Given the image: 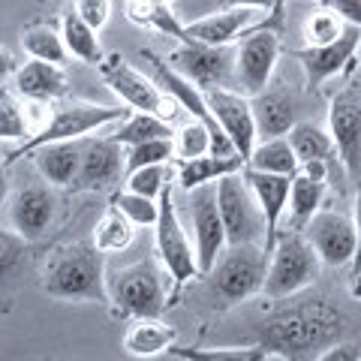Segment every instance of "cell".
<instances>
[{
	"instance_id": "b9f144b4",
	"label": "cell",
	"mask_w": 361,
	"mask_h": 361,
	"mask_svg": "<svg viewBox=\"0 0 361 361\" xmlns=\"http://www.w3.org/2000/svg\"><path fill=\"white\" fill-rule=\"evenodd\" d=\"M21 241L25 238H18V235H6V232H0V277H9L13 271L21 265Z\"/></svg>"
},
{
	"instance_id": "74e56055",
	"label": "cell",
	"mask_w": 361,
	"mask_h": 361,
	"mask_svg": "<svg viewBox=\"0 0 361 361\" xmlns=\"http://www.w3.org/2000/svg\"><path fill=\"white\" fill-rule=\"evenodd\" d=\"M346 25L349 21L341 13H334L329 6H319L307 16V21H304V42L307 45H329L346 30Z\"/></svg>"
},
{
	"instance_id": "ab89813d",
	"label": "cell",
	"mask_w": 361,
	"mask_h": 361,
	"mask_svg": "<svg viewBox=\"0 0 361 361\" xmlns=\"http://www.w3.org/2000/svg\"><path fill=\"white\" fill-rule=\"evenodd\" d=\"M111 205H118L135 226H157V220H160V199L133 193V190H127V187H123L121 193H115Z\"/></svg>"
},
{
	"instance_id": "30bf717a",
	"label": "cell",
	"mask_w": 361,
	"mask_h": 361,
	"mask_svg": "<svg viewBox=\"0 0 361 361\" xmlns=\"http://www.w3.org/2000/svg\"><path fill=\"white\" fill-rule=\"evenodd\" d=\"M217 205L226 226L229 244H262L265 241V217L253 196L250 184L241 172L223 175L217 180Z\"/></svg>"
},
{
	"instance_id": "ac0fdd59",
	"label": "cell",
	"mask_w": 361,
	"mask_h": 361,
	"mask_svg": "<svg viewBox=\"0 0 361 361\" xmlns=\"http://www.w3.org/2000/svg\"><path fill=\"white\" fill-rule=\"evenodd\" d=\"M58 211V196L51 184H25L6 199V220L18 238L37 241L49 232V226Z\"/></svg>"
},
{
	"instance_id": "ffe728a7",
	"label": "cell",
	"mask_w": 361,
	"mask_h": 361,
	"mask_svg": "<svg viewBox=\"0 0 361 361\" xmlns=\"http://www.w3.org/2000/svg\"><path fill=\"white\" fill-rule=\"evenodd\" d=\"M259 16V9L253 6H226L220 13L205 16V18H196L184 25L187 39H196V42H205V45H232L238 37H244L247 30L253 27V21Z\"/></svg>"
},
{
	"instance_id": "d4e9b609",
	"label": "cell",
	"mask_w": 361,
	"mask_h": 361,
	"mask_svg": "<svg viewBox=\"0 0 361 361\" xmlns=\"http://www.w3.org/2000/svg\"><path fill=\"white\" fill-rule=\"evenodd\" d=\"M244 169V157L232 154V157H220V154H205V157H196V160H184V163H175V184L190 193L202 184H217L223 175H232V172H241Z\"/></svg>"
},
{
	"instance_id": "9c48e42d",
	"label": "cell",
	"mask_w": 361,
	"mask_h": 361,
	"mask_svg": "<svg viewBox=\"0 0 361 361\" xmlns=\"http://www.w3.org/2000/svg\"><path fill=\"white\" fill-rule=\"evenodd\" d=\"M97 70H99V75H103V82L109 85V90L127 109L148 111V115H157V118H163L169 123L175 121L180 106L154 82V75H145L142 70H135L127 58H121V54H106Z\"/></svg>"
},
{
	"instance_id": "44dd1931",
	"label": "cell",
	"mask_w": 361,
	"mask_h": 361,
	"mask_svg": "<svg viewBox=\"0 0 361 361\" xmlns=\"http://www.w3.org/2000/svg\"><path fill=\"white\" fill-rule=\"evenodd\" d=\"M253 103V118H256V130L262 139L271 135H286L292 127L298 123V103L286 87H265L256 97H250Z\"/></svg>"
},
{
	"instance_id": "ba28073f",
	"label": "cell",
	"mask_w": 361,
	"mask_h": 361,
	"mask_svg": "<svg viewBox=\"0 0 361 361\" xmlns=\"http://www.w3.org/2000/svg\"><path fill=\"white\" fill-rule=\"evenodd\" d=\"M172 184L175 180H169L166 190L160 193V220H157L154 229H157V259H160V265L166 268L169 280H172L169 301L175 304L180 289L202 274H199V259H196V241L187 235L172 202Z\"/></svg>"
},
{
	"instance_id": "7bdbcfd3",
	"label": "cell",
	"mask_w": 361,
	"mask_h": 361,
	"mask_svg": "<svg viewBox=\"0 0 361 361\" xmlns=\"http://www.w3.org/2000/svg\"><path fill=\"white\" fill-rule=\"evenodd\" d=\"M353 190H355L353 220H355V232H358V247H355V259H353V283H349V292H353L355 298H361V180Z\"/></svg>"
},
{
	"instance_id": "681fc988",
	"label": "cell",
	"mask_w": 361,
	"mask_h": 361,
	"mask_svg": "<svg viewBox=\"0 0 361 361\" xmlns=\"http://www.w3.org/2000/svg\"><path fill=\"white\" fill-rule=\"evenodd\" d=\"M166 4H172V0H166Z\"/></svg>"
},
{
	"instance_id": "4fadbf2b",
	"label": "cell",
	"mask_w": 361,
	"mask_h": 361,
	"mask_svg": "<svg viewBox=\"0 0 361 361\" xmlns=\"http://www.w3.org/2000/svg\"><path fill=\"white\" fill-rule=\"evenodd\" d=\"M329 133L334 139L337 157L343 163L349 184L361 180V90L346 85L329 103Z\"/></svg>"
},
{
	"instance_id": "60d3db41",
	"label": "cell",
	"mask_w": 361,
	"mask_h": 361,
	"mask_svg": "<svg viewBox=\"0 0 361 361\" xmlns=\"http://www.w3.org/2000/svg\"><path fill=\"white\" fill-rule=\"evenodd\" d=\"M73 9L97 30H103L111 18V0H73Z\"/></svg>"
},
{
	"instance_id": "836d02e7",
	"label": "cell",
	"mask_w": 361,
	"mask_h": 361,
	"mask_svg": "<svg viewBox=\"0 0 361 361\" xmlns=\"http://www.w3.org/2000/svg\"><path fill=\"white\" fill-rule=\"evenodd\" d=\"M166 355H178L187 361H280L265 346H220V349H178L172 346Z\"/></svg>"
},
{
	"instance_id": "8fae6325",
	"label": "cell",
	"mask_w": 361,
	"mask_h": 361,
	"mask_svg": "<svg viewBox=\"0 0 361 361\" xmlns=\"http://www.w3.org/2000/svg\"><path fill=\"white\" fill-rule=\"evenodd\" d=\"M361 49V27L346 25V30L329 45H304V49H286L295 58L307 78V87L319 94V87L334 75H349L355 70V54Z\"/></svg>"
},
{
	"instance_id": "bcb514c9",
	"label": "cell",
	"mask_w": 361,
	"mask_h": 361,
	"mask_svg": "<svg viewBox=\"0 0 361 361\" xmlns=\"http://www.w3.org/2000/svg\"><path fill=\"white\" fill-rule=\"evenodd\" d=\"M301 172L307 178H313V180H329L331 160H307V163H301Z\"/></svg>"
},
{
	"instance_id": "83f0119b",
	"label": "cell",
	"mask_w": 361,
	"mask_h": 361,
	"mask_svg": "<svg viewBox=\"0 0 361 361\" xmlns=\"http://www.w3.org/2000/svg\"><path fill=\"white\" fill-rule=\"evenodd\" d=\"M247 166L271 175H295L301 169L298 157L289 145V135H271V139L256 142L250 157H247Z\"/></svg>"
},
{
	"instance_id": "e575fe53",
	"label": "cell",
	"mask_w": 361,
	"mask_h": 361,
	"mask_svg": "<svg viewBox=\"0 0 361 361\" xmlns=\"http://www.w3.org/2000/svg\"><path fill=\"white\" fill-rule=\"evenodd\" d=\"M172 151L175 160L172 163H184V160H196V157H205L214 151V133L208 123L202 121H190L184 123L178 133H172Z\"/></svg>"
},
{
	"instance_id": "9a60e30c",
	"label": "cell",
	"mask_w": 361,
	"mask_h": 361,
	"mask_svg": "<svg viewBox=\"0 0 361 361\" xmlns=\"http://www.w3.org/2000/svg\"><path fill=\"white\" fill-rule=\"evenodd\" d=\"M205 103L211 109V115L217 118L220 130L232 139L238 157H244V163H247L253 145L259 142V130H256L250 97L241 94L238 87H208L205 90Z\"/></svg>"
},
{
	"instance_id": "d590c367",
	"label": "cell",
	"mask_w": 361,
	"mask_h": 361,
	"mask_svg": "<svg viewBox=\"0 0 361 361\" xmlns=\"http://www.w3.org/2000/svg\"><path fill=\"white\" fill-rule=\"evenodd\" d=\"M30 118L27 106L21 103L16 94H9L6 87H0V142H25L30 139Z\"/></svg>"
},
{
	"instance_id": "5bb4252c",
	"label": "cell",
	"mask_w": 361,
	"mask_h": 361,
	"mask_svg": "<svg viewBox=\"0 0 361 361\" xmlns=\"http://www.w3.org/2000/svg\"><path fill=\"white\" fill-rule=\"evenodd\" d=\"M187 208H190V226H193V241H196L199 274L205 277L214 268V262L220 259V253L229 247L220 205H217V184H202L196 190H190Z\"/></svg>"
},
{
	"instance_id": "3957f363",
	"label": "cell",
	"mask_w": 361,
	"mask_h": 361,
	"mask_svg": "<svg viewBox=\"0 0 361 361\" xmlns=\"http://www.w3.org/2000/svg\"><path fill=\"white\" fill-rule=\"evenodd\" d=\"M271 253L262 244H229L208 271V292L217 310H229L262 295Z\"/></svg>"
},
{
	"instance_id": "d6986e66",
	"label": "cell",
	"mask_w": 361,
	"mask_h": 361,
	"mask_svg": "<svg viewBox=\"0 0 361 361\" xmlns=\"http://www.w3.org/2000/svg\"><path fill=\"white\" fill-rule=\"evenodd\" d=\"M244 180L250 184L253 196L262 208V217H265V241L262 247L271 253L277 244V235H280V223L286 217V208H289V187H292V175H271V172H259V169H250L244 163L241 169Z\"/></svg>"
},
{
	"instance_id": "6da1fadb",
	"label": "cell",
	"mask_w": 361,
	"mask_h": 361,
	"mask_svg": "<svg viewBox=\"0 0 361 361\" xmlns=\"http://www.w3.org/2000/svg\"><path fill=\"white\" fill-rule=\"evenodd\" d=\"M346 337V316L325 298L304 301L298 307L280 310L262 322L256 343L271 349L280 361L319 358L325 349Z\"/></svg>"
},
{
	"instance_id": "8d00e7d4",
	"label": "cell",
	"mask_w": 361,
	"mask_h": 361,
	"mask_svg": "<svg viewBox=\"0 0 361 361\" xmlns=\"http://www.w3.org/2000/svg\"><path fill=\"white\" fill-rule=\"evenodd\" d=\"M123 172H135L142 166H154V163H172L175 160V151H172V135L166 139H148V142H139V145H127L123 148ZM123 175V178H127Z\"/></svg>"
},
{
	"instance_id": "7dc6e473",
	"label": "cell",
	"mask_w": 361,
	"mask_h": 361,
	"mask_svg": "<svg viewBox=\"0 0 361 361\" xmlns=\"http://www.w3.org/2000/svg\"><path fill=\"white\" fill-rule=\"evenodd\" d=\"M220 4H223V9L226 6H253V9H265L268 13V9H274L277 4H283V0H220Z\"/></svg>"
},
{
	"instance_id": "d6a6232c",
	"label": "cell",
	"mask_w": 361,
	"mask_h": 361,
	"mask_svg": "<svg viewBox=\"0 0 361 361\" xmlns=\"http://www.w3.org/2000/svg\"><path fill=\"white\" fill-rule=\"evenodd\" d=\"M109 135L127 148V145H139L148 139H166V135H172V127H169V121L148 115V111H130L123 121H118V130H111Z\"/></svg>"
},
{
	"instance_id": "4316f807",
	"label": "cell",
	"mask_w": 361,
	"mask_h": 361,
	"mask_svg": "<svg viewBox=\"0 0 361 361\" xmlns=\"http://www.w3.org/2000/svg\"><path fill=\"white\" fill-rule=\"evenodd\" d=\"M325 190H329V180H313L307 178L298 169L295 175H292V187H289V226L292 229L304 232V226H307L313 220V214L322 208L325 202ZM286 226V229H289Z\"/></svg>"
},
{
	"instance_id": "2e32d148",
	"label": "cell",
	"mask_w": 361,
	"mask_h": 361,
	"mask_svg": "<svg viewBox=\"0 0 361 361\" xmlns=\"http://www.w3.org/2000/svg\"><path fill=\"white\" fill-rule=\"evenodd\" d=\"M123 145H118L111 135L87 139L82 145V166L73 180L70 193H106L115 190L118 180L127 175L123 172Z\"/></svg>"
},
{
	"instance_id": "ee69618b",
	"label": "cell",
	"mask_w": 361,
	"mask_h": 361,
	"mask_svg": "<svg viewBox=\"0 0 361 361\" xmlns=\"http://www.w3.org/2000/svg\"><path fill=\"white\" fill-rule=\"evenodd\" d=\"M319 4L334 9V13H341L349 25L361 27V0H319Z\"/></svg>"
},
{
	"instance_id": "7402d4cb",
	"label": "cell",
	"mask_w": 361,
	"mask_h": 361,
	"mask_svg": "<svg viewBox=\"0 0 361 361\" xmlns=\"http://www.w3.org/2000/svg\"><path fill=\"white\" fill-rule=\"evenodd\" d=\"M13 85H16L18 97L51 103V99L66 97V90H70V78H66L61 63H49V61L30 58L27 63H21L16 70Z\"/></svg>"
},
{
	"instance_id": "f1b7e54d",
	"label": "cell",
	"mask_w": 361,
	"mask_h": 361,
	"mask_svg": "<svg viewBox=\"0 0 361 361\" xmlns=\"http://www.w3.org/2000/svg\"><path fill=\"white\" fill-rule=\"evenodd\" d=\"M21 49L37 61H49V63H61L66 66L70 51H66L63 33L51 25V21H33L21 30Z\"/></svg>"
},
{
	"instance_id": "f6af8a7d",
	"label": "cell",
	"mask_w": 361,
	"mask_h": 361,
	"mask_svg": "<svg viewBox=\"0 0 361 361\" xmlns=\"http://www.w3.org/2000/svg\"><path fill=\"white\" fill-rule=\"evenodd\" d=\"M16 70H18V61H16V54L6 49V45H0V87H4L9 78L16 75Z\"/></svg>"
},
{
	"instance_id": "52a82bcc",
	"label": "cell",
	"mask_w": 361,
	"mask_h": 361,
	"mask_svg": "<svg viewBox=\"0 0 361 361\" xmlns=\"http://www.w3.org/2000/svg\"><path fill=\"white\" fill-rule=\"evenodd\" d=\"M283 4L274 6L271 25H259L244 33L241 45L235 49V87L247 97H256L274 78L277 61L283 54Z\"/></svg>"
},
{
	"instance_id": "4dcf8cb0",
	"label": "cell",
	"mask_w": 361,
	"mask_h": 361,
	"mask_svg": "<svg viewBox=\"0 0 361 361\" xmlns=\"http://www.w3.org/2000/svg\"><path fill=\"white\" fill-rule=\"evenodd\" d=\"M286 135H289V145H292V151H295L298 163H307V160H331V157L337 154L331 133L322 130L316 121H298Z\"/></svg>"
},
{
	"instance_id": "8992f818",
	"label": "cell",
	"mask_w": 361,
	"mask_h": 361,
	"mask_svg": "<svg viewBox=\"0 0 361 361\" xmlns=\"http://www.w3.org/2000/svg\"><path fill=\"white\" fill-rule=\"evenodd\" d=\"M133 109H115V106H97V103H73V106H61V109H51L49 121L42 127L25 139L18 148L9 151L4 160L6 166L13 169L18 160L30 157L42 145H51V142H73V139H82L87 133H97L103 127H111L130 115Z\"/></svg>"
},
{
	"instance_id": "f546056e",
	"label": "cell",
	"mask_w": 361,
	"mask_h": 361,
	"mask_svg": "<svg viewBox=\"0 0 361 361\" xmlns=\"http://www.w3.org/2000/svg\"><path fill=\"white\" fill-rule=\"evenodd\" d=\"M127 18L133 21V25L169 33V37H175L180 42L187 39L184 25L175 18L172 6H169L166 0H127Z\"/></svg>"
},
{
	"instance_id": "f35d334b",
	"label": "cell",
	"mask_w": 361,
	"mask_h": 361,
	"mask_svg": "<svg viewBox=\"0 0 361 361\" xmlns=\"http://www.w3.org/2000/svg\"><path fill=\"white\" fill-rule=\"evenodd\" d=\"M169 180H175L172 163H154V166H142V169H135V172H130L123 184H127V190H133V193L160 199Z\"/></svg>"
},
{
	"instance_id": "5b68a950",
	"label": "cell",
	"mask_w": 361,
	"mask_h": 361,
	"mask_svg": "<svg viewBox=\"0 0 361 361\" xmlns=\"http://www.w3.org/2000/svg\"><path fill=\"white\" fill-rule=\"evenodd\" d=\"M322 259L313 250L307 235L298 229H286L277 235V244L268 259V277L262 295L271 301H283L304 292L319 280Z\"/></svg>"
},
{
	"instance_id": "277c9868",
	"label": "cell",
	"mask_w": 361,
	"mask_h": 361,
	"mask_svg": "<svg viewBox=\"0 0 361 361\" xmlns=\"http://www.w3.org/2000/svg\"><path fill=\"white\" fill-rule=\"evenodd\" d=\"M166 268L154 259H139L133 265L118 268L109 277V307L111 319H135V316H163L172 301H169Z\"/></svg>"
},
{
	"instance_id": "e0dca14e",
	"label": "cell",
	"mask_w": 361,
	"mask_h": 361,
	"mask_svg": "<svg viewBox=\"0 0 361 361\" xmlns=\"http://www.w3.org/2000/svg\"><path fill=\"white\" fill-rule=\"evenodd\" d=\"M304 235L313 244V250L319 253L322 265H329V268L353 265L358 232H355V220H349L346 214L319 208L313 214V220L304 226Z\"/></svg>"
},
{
	"instance_id": "c3c4849f",
	"label": "cell",
	"mask_w": 361,
	"mask_h": 361,
	"mask_svg": "<svg viewBox=\"0 0 361 361\" xmlns=\"http://www.w3.org/2000/svg\"><path fill=\"white\" fill-rule=\"evenodd\" d=\"M6 172H9L6 160H0V211L6 208V199H9V178H6Z\"/></svg>"
},
{
	"instance_id": "484cf974",
	"label": "cell",
	"mask_w": 361,
	"mask_h": 361,
	"mask_svg": "<svg viewBox=\"0 0 361 361\" xmlns=\"http://www.w3.org/2000/svg\"><path fill=\"white\" fill-rule=\"evenodd\" d=\"M61 33H63V42H66L70 58L82 61L87 66H99V63H103L106 51H103V42H99V37H97L99 30L90 27L73 6L66 9L63 18H61Z\"/></svg>"
},
{
	"instance_id": "7a4b0ae2",
	"label": "cell",
	"mask_w": 361,
	"mask_h": 361,
	"mask_svg": "<svg viewBox=\"0 0 361 361\" xmlns=\"http://www.w3.org/2000/svg\"><path fill=\"white\" fill-rule=\"evenodd\" d=\"M103 250L94 241H70L45 256L42 292L54 301H97L109 304V277Z\"/></svg>"
},
{
	"instance_id": "cb8c5ba5",
	"label": "cell",
	"mask_w": 361,
	"mask_h": 361,
	"mask_svg": "<svg viewBox=\"0 0 361 361\" xmlns=\"http://www.w3.org/2000/svg\"><path fill=\"white\" fill-rule=\"evenodd\" d=\"M30 157H33V163H37L39 175L49 180L51 187H63V190L73 187L78 166H82V148L75 145V139L42 145V148H37Z\"/></svg>"
},
{
	"instance_id": "1f68e13d",
	"label": "cell",
	"mask_w": 361,
	"mask_h": 361,
	"mask_svg": "<svg viewBox=\"0 0 361 361\" xmlns=\"http://www.w3.org/2000/svg\"><path fill=\"white\" fill-rule=\"evenodd\" d=\"M133 238H135V223L118 205H109L103 217L97 220L94 238L90 241H94L97 250H103V253H121L133 244Z\"/></svg>"
},
{
	"instance_id": "7c38bea8",
	"label": "cell",
	"mask_w": 361,
	"mask_h": 361,
	"mask_svg": "<svg viewBox=\"0 0 361 361\" xmlns=\"http://www.w3.org/2000/svg\"><path fill=\"white\" fill-rule=\"evenodd\" d=\"M169 63L190 78L202 90L208 87H235V49L232 45H205V42H180L169 51Z\"/></svg>"
},
{
	"instance_id": "603a6c76",
	"label": "cell",
	"mask_w": 361,
	"mask_h": 361,
	"mask_svg": "<svg viewBox=\"0 0 361 361\" xmlns=\"http://www.w3.org/2000/svg\"><path fill=\"white\" fill-rule=\"evenodd\" d=\"M178 343V331L169 325L163 316H135L123 331V353L133 358H157L166 355Z\"/></svg>"
}]
</instances>
